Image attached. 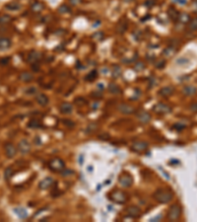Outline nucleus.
Listing matches in <instances>:
<instances>
[{
    "label": "nucleus",
    "instance_id": "f257e3e1",
    "mask_svg": "<svg viewBox=\"0 0 197 222\" xmlns=\"http://www.w3.org/2000/svg\"><path fill=\"white\" fill-rule=\"evenodd\" d=\"M154 198L159 204H168L173 198V194L169 190L165 189H158L153 194Z\"/></svg>",
    "mask_w": 197,
    "mask_h": 222
},
{
    "label": "nucleus",
    "instance_id": "f03ea898",
    "mask_svg": "<svg viewBox=\"0 0 197 222\" xmlns=\"http://www.w3.org/2000/svg\"><path fill=\"white\" fill-rule=\"evenodd\" d=\"M109 197H110V199L111 201H113L114 204H125L126 201H127V197H126V194L123 193V191H111Z\"/></svg>",
    "mask_w": 197,
    "mask_h": 222
},
{
    "label": "nucleus",
    "instance_id": "7ed1b4c3",
    "mask_svg": "<svg viewBox=\"0 0 197 222\" xmlns=\"http://www.w3.org/2000/svg\"><path fill=\"white\" fill-rule=\"evenodd\" d=\"M49 169L53 172H62L65 169L64 161L60 159V158H53L49 162Z\"/></svg>",
    "mask_w": 197,
    "mask_h": 222
},
{
    "label": "nucleus",
    "instance_id": "20e7f679",
    "mask_svg": "<svg viewBox=\"0 0 197 222\" xmlns=\"http://www.w3.org/2000/svg\"><path fill=\"white\" fill-rule=\"evenodd\" d=\"M181 215V207L178 204H173L170 207L168 217L170 221H176Z\"/></svg>",
    "mask_w": 197,
    "mask_h": 222
},
{
    "label": "nucleus",
    "instance_id": "39448f33",
    "mask_svg": "<svg viewBox=\"0 0 197 222\" xmlns=\"http://www.w3.org/2000/svg\"><path fill=\"white\" fill-rule=\"evenodd\" d=\"M118 182H119V185L123 188H128L132 185L133 183V178L131 175L127 174V173H123L122 175L119 176L118 178Z\"/></svg>",
    "mask_w": 197,
    "mask_h": 222
},
{
    "label": "nucleus",
    "instance_id": "423d86ee",
    "mask_svg": "<svg viewBox=\"0 0 197 222\" xmlns=\"http://www.w3.org/2000/svg\"><path fill=\"white\" fill-rule=\"evenodd\" d=\"M153 111L158 115H166L172 112V108L163 103H158L153 107Z\"/></svg>",
    "mask_w": 197,
    "mask_h": 222
},
{
    "label": "nucleus",
    "instance_id": "0eeeda50",
    "mask_svg": "<svg viewBox=\"0 0 197 222\" xmlns=\"http://www.w3.org/2000/svg\"><path fill=\"white\" fill-rule=\"evenodd\" d=\"M4 149H5L6 156L8 157L9 159L16 156V154L18 152V148L13 143H11V142H7V143L4 145Z\"/></svg>",
    "mask_w": 197,
    "mask_h": 222
},
{
    "label": "nucleus",
    "instance_id": "6e6552de",
    "mask_svg": "<svg viewBox=\"0 0 197 222\" xmlns=\"http://www.w3.org/2000/svg\"><path fill=\"white\" fill-rule=\"evenodd\" d=\"M131 149L135 152H144L148 149V143L145 141H135L131 144Z\"/></svg>",
    "mask_w": 197,
    "mask_h": 222
},
{
    "label": "nucleus",
    "instance_id": "1a4fd4ad",
    "mask_svg": "<svg viewBox=\"0 0 197 222\" xmlns=\"http://www.w3.org/2000/svg\"><path fill=\"white\" fill-rule=\"evenodd\" d=\"M18 150L22 154H27L31 151V143L27 140V139H22L18 143Z\"/></svg>",
    "mask_w": 197,
    "mask_h": 222
},
{
    "label": "nucleus",
    "instance_id": "9d476101",
    "mask_svg": "<svg viewBox=\"0 0 197 222\" xmlns=\"http://www.w3.org/2000/svg\"><path fill=\"white\" fill-rule=\"evenodd\" d=\"M126 213H127V216L131 217V218H137L140 216L141 214V209L139 207H137L135 205L129 206L126 209Z\"/></svg>",
    "mask_w": 197,
    "mask_h": 222
},
{
    "label": "nucleus",
    "instance_id": "9b49d317",
    "mask_svg": "<svg viewBox=\"0 0 197 222\" xmlns=\"http://www.w3.org/2000/svg\"><path fill=\"white\" fill-rule=\"evenodd\" d=\"M53 179L50 178V177H46L43 180H42L39 184V188L40 190H47L53 185Z\"/></svg>",
    "mask_w": 197,
    "mask_h": 222
},
{
    "label": "nucleus",
    "instance_id": "f8f14e48",
    "mask_svg": "<svg viewBox=\"0 0 197 222\" xmlns=\"http://www.w3.org/2000/svg\"><path fill=\"white\" fill-rule=\"evenodd\" d=\"M137 118H138V120L142 123H148L151 120L152 116L148 112L145 111H140L138 114H137Z\"/></svg>",
    "mask_w": 197,
    "mask_h": 222
},
{
    "label": "nucleus",
    "instance_id": "ddd939ff",
    "mask_svg": "<svg viewBox=\"0 0 197 222\" xmlns=\"http://www.w3.org/2000/svg\"><path fill=\"white\" fill-rule=\"evenodd\" d=\"M118 111L122 114H125V115H131L133 113H135V109L133 108L132 106H130V105H127V104H120L119 106H118Z\"/></svg>",
    "mask_w": 197,
    "mask_h": 222
},
{
    "label": "nucleus",
    "instance_id": "4468645a",
    "mask_svg": "<svg viewBox=\"0 0 197 222\" xmlns=\"http://www.w3.org/2000/svg\"><path fill=\"white\" fill-rule=\"evenodd\" d=\"M59 109H60V112L64 115H70L73 112V106L67 102L62 103L60 105V107H59Z\"/></svg>",
    "mask_w": 197,
    "mask_h": 222
},
{
    "label": "nucleus",
    "instance_id": "2eb2a0df",
    "mask_svg": "<svg viewBox=\"0 0 197 222\" xmlns=\"http://www.w3.org/2000/svg\"><path fill=\"white\" fill-rule=\"evenodd\" d=\"M36 101L37 103H38L40 106H46L48 104V97L46 95V94H38V95L36 96Z\"/></svg>",
    "mask_w": 197,
    "mask_h": 222
},
{
    "label": "nucleus",
    "instance_id": "dca6fc26",
    "mask_svg": "<svg viewBox=\"0 0 197 222\" xmlns=\"http://www.w3.org/2000/svg\"><path fill=\"white\" fill-rule=\"evenodd\" d=\"M173 92H174V88L173 86H166V87H163L160 90L159 94L163 97H169L170 95H173Z\"/></svg>",
    "mask_w": 197,
    "mask_h": 222
},
{
    "label": "nucleus",
    "instance_id": "f3484780",
    "mask_svg": "<svg viewBox=\"0 0 197 222\" xmlns=\"http://www.w3.org/2000/svg\"><path fill=\"white\" fill-rule=\"evenodd\" d=\"M11 47V41L8 38H0V51H6Z\"/></svg>",
    "mask_w": 197,
    "mask_h": 222
},
{
    "label": "nucleus",
    "instance_id": "a211bd4d",
    "mask_svg": "<svg viewBox=\"0 0 197 222\" xmlns=\"http://www.w3.org/2000/svg\"><path fill=\"white\" fill-rule=\"evenodd\" d=\"M40 54H39L38 51H31L29 54V55H28V61L30 62V63H36V62H38L39 60H40Z\"/></svg>",
    "mask_w": 197,
    "mask_h": 222
},
{
    "label": "nucleus",
    "instance_id": "6ab92c4d",
    "mask_svg": "<svg viewBox=\"0 0 197 222\" xmlns=\"http://www.w3.org/2000/svg\"><path fill=\"white\" fill-rule=\"evenodd\" d=\"M14 212L20 219H26L28 217V211L24 207H16L14 208Z\"/></svg>",
    "mask_w": 197,
    "mask_h": 222
},
{
    "label": "nucleus",
    "instance_id": "aec40b11",
    "mask_svg": "<svg viewBox=\"0 0 197 222\" xmlns=\"http://www.w3.org/2000/svg\"><path fill=\"white\" fill-rule=\"evenodd\" d=\"M183 93L186 96H193L197 93V88L194 86H185L183 89Z\"/></svg>",
    "mask_w": 197,
    "mask_h": 222
},
{
    "label": "nucleus",
    "instance_id": "412c9836",
    "mask_svg": "<svg viewBox=\"0 0 197 222\" xmlns=\"http://www.w3.org/2000/svg\"><path fill=\"white\" fill-rule=\"evenodd\" d=\"M20 79L23 82L28 83V82L33 81V79H34V75H33L31 72H27V71H25V72H22L20 74Z\"/></svg>",
    "mask_w": 197,
    "mask_h": 222
},
{
    "label": "nucleus",
    "instance_id": "4be33fe9",
    "mask_svg": "<svg viewBox=\"0 0 197 222\" xmlns=\"http://www.w3.org/2000/svg\"><path fill=\"white\" fill-rule=\"evenodd\" d=\"M28 126L30 129H42L43 127V125L40 123V122L39 119H33L29 122L28 123Z\"/></svg>",
    "mask_w": 197,
    "mask_h": 222
},
{
    "label": "nucleus",
    "instance_id": "5701e85b",
    "mask_svg": "<svg viewBox=\"0 0 197 222\" xmlns=\"http://www.w3.org/2000/svg\"><path fill=\"white\" fill-rule=\"evenodd\" d=\"M169 13V17L172 19L173 21H177L178 17H180V13L174 9V8H170V10L168 11Z\"/></svg>",
    "mask_w": 197,
    "mask_h": 222
},
{
    "label": "nucleus",
    "instance_id": "b1692460",
    "mask_svg": "<svg viewBox=\"0 0 197 222\" xmlns=\"http://www.w3.org/2000/svg\"><path fill=\"white\" fill-rule=\"evenodd\" d=\"M188 29L190 30L191 32H194L197 30V17L193 18L191 20H189L188 22Z\"/></svg>",
    "mask_w": 197,
    "mask_h": 222
},
{
    "label": "nucleus",
    "instance_id": "393cba45",
    "mask_svg": "<svg viewBox=\"0 0 197 222\" xmlns=\"http://www.w3.org/2000/svg\"><path fill=\"white\" fill-rule=\"evenodd\" d=\"M31 8H32V11H34L36 13H39L43 9V4L40 2H35L34 4L32 5Z\"/></svg>",
    "mask_w": 197,
    "mask_h": 222
},
{
    "label": "nucleus",
    "instance_id": "a878e982",
    "mask_svg": "<svg viewBox=\"0 0 197 222\" xmlns=\"http://www.w3.org/2000/svg\"><path fill=\"white\" fill-rule=\"evenodd\" d=\"M11 21H12V18L9 15H1L0 16V25H7Z\"/></svg>",
    "mask_w": 197,
    "mask_h": 222
},
{
    "label": "nucleus",
    "instance_id": "bb28decb",
    "mask_svg": "<svg viewBox=\"0 0 197 222\" xmlns=\"http://www.w3.org/2000/svg\"><path fill=\"white\" fill-rule=\"evenodd\" d=\"M5 7L8 10L17 11V10H19L21 8V5L19 4V3H17V2H12V3H9V4H7Z\"/></svg>",
    "mask_w": 197,
    "mask_h": 222
},
{
    "label": "nucleus",
    "instance_id": "cd10ccee",
    "mask_svg": "<svg viewBox=\"0 0 197 222\" xmlns=\"http://www.w3.org/2000/svg\"><path fill=\"white\" fill-rule=\"evenodd\" d=\"M176 62L177 65L183 66L185 64H187V63H189V59L187 57H185V56H180V57H178L176 60Z\"/></svg>",
    "mask_w": 197,
    "mask_h": 222
},
{
    "label": "nucleus",
    "instance_id": "c85d7f7f",
    "mask_svg": "<svg viewBox=\"0 0 197 222\" xmlns=\"http://www.w3.org/2000/svg\"><path fill=\"white\" fill-rule=\"evenodd\" d=\"M109 90H110V93H113V94H118V93H120V89H119V87H118V86H117L116 84H113V83L110 84V86H109Z\"/></svg>",
    "mask_w": 197,
    "mask_h": 222
},
{
    "label": "nucleus",
    "instance_id": "c756f323",
    "mask_svg": "<svg viewBox=\"0 0 197 222\" xmlns=\"http://www.w3.org/2000/svg\"><path fill=\"white\" fill-rule=\"evenodd\" d=\"M13 176V170H12V168L11 167H8L5 170V172H4V178L8 181V180H10V178L11 177Z\"/></svg>",
    "mask_w": 197,
    "mask_h": 222
},
{
    "label": "nucleus",
    "instance_id": "7c9ffc66",
    "mask_svg": "<svg viewBox=\"0 0 197 222\" xmlns=\"http://www.w3.org/2000/svg\"><path fill=\"white\" fill-rule=\"evenodd\" d=\"M37 92H38V90H37V88H35V87H30V88H28V89L25 91V93L27 94V95H29V96L36 95V93H37Z\"/></svg>",
    "mask_w": 197,
    "mask_h": 222
},
{
    "label": "nucleus",
    "instance_id": "2f4dec72",
    "mask_svg": "<svg viewBox=\"0 0 197 222\" xmlns=\"http://www.w3.org/2000/svg\"><path fill=\"white\" fill-rule=\"evenodd\" d=\"M185 127H186V126H185L184 125H183V123H176V125L173 126V129H176V131L183 130V129H185Z\"/></svg>",
    "mask_w": 197,
    "mask_h": 222
},
{
    "label": "nucleus",
    "instance_id": "473e14b6",
    "mask_svg": "<svg viewBox=\"0 0 197 222\" xmlns=\"http://www.w3.org/2000/svg\"><path fill=\"white\" fill-rule=\"evenodd\" d=\"M178 21L183 22V23H186V22H189V17L187 14H183L181 16L178 17Z\"/></svg>",
    "mask_w": 197,
    "mask_h": 222
},
{
    "label": "nucleus",
    "instance_id": "72a5a7b5",
    "mask_svg": "<svg viewBox=\"0 0 197 222\" xmlns=\"http://www.w3.org/2000/svg\"><path fill=\"white\" fill-rule=\"evenodd\" d=\"M121 74V71H120V68L118 66H114L113 67V75L114 77H117V76H119V75Z\"/></svg>",
    "mask_w": 197,
    "mask_h": 222
},
{
    "label": "nucleus",
    "instance_id": "f704fd0d",
    "mask_svg": "<svg viewBox=\"0 0 197 222\" xmlns=\"http://www.w3.org/2000/svg\"><path fill=\"white\" fill-rule=\"evenodd\" d=\"M58 11L60 13H67V12H70V9H69V7H67L66 5H62L61 7H59Z\"/></svg>",
    "mask_w": 197,
    "mask_h": 222
},
{
    "label": "nucleus",
    "instance_id": "c9c22d12",
    "mask_svg": "<svg viewBox=\"0 0 197 222\" xmlns=\"http://www.w3.org/2000/svg\"><path fill=\"white\" fill-rule=\"evenodd\" d=\"M73 174H74V173H73V171H71V170H63V171L61 172V175H62L63 177L72 176Z\"/></svg>",
    "mask_w": 197,
    "mask_h": 222
},
{
    "label": "nucleus",
    "instance_id": "e433bc0d",
    "mask_svg": "<svg viewBox=\"0 0 197 222\" xmlns=\"http://www.w3.org/2000/svg\"><path fill=\"white\" fill-rule=\"evenodd\" d=\"M96 76H97V72L94 70V71H92V72L88 75V76L86 77V79H87V80H89V78H91L90 80H94V79L96 78Z\"/></svg>",
    "mask_w": 197,
    "mask_h": 222
},
{
    "label": "nucleus",
    "instance_id": "4c0bfd02",
    "mask_svg": "<svg viewBox=\"0 0 197 222\" xmlns=\"http://www.w3.org/2000/svg\"><path fill=\"white\" fill-rule=\"evenodd\" d=\"M191 112H194V113H197V102L196 103H193L190 105V107H189Z\"/></svg>",
    "mask_w": 197,
    "mask_h": 222
},
{
    "label": "nucleus",
    "instance_id": "58836bf2",
    "mask_svg": "<svg viewBox=\"0 0 197 222\" xmlns=\"http://www.w3.org/2000/svg\"><path fill=\"white\" fill-rule=\"evenodd\" d=\"M143 68H144V64L142 62H139L138 64H136V66H135V69L138 70V71L141 70V69H143Z\"/></svg>",
    "mask_w": 197,
    "mask_h": 222
},
{
    "label": "nucleus",
    "instance_id": "ea45409f",
    "mask_svg": "<svg viewBox=\"0 0 197 222\" xmlns=\"http://www.w3.org/2000/svg\"><path fill=\"white\" fill-rule=\"evenodd\" d=\"M69 1L72 5H77V4H79V3H81V0H69Z\"/></svg>",
    "mask_w": 197,
    "mask_h": 222
},
{
    "label": "nucleus",
    "instance_id": "a19ab883",
    "mask_svg": "<svg viewBox=\"0 0 197 222\" xmlns=\"http://www.w3.org/2000/svg\"><path fill=\"white\" fill-rule=\"evenodd\" d=\"M176 2H177V3H180V4H185V3H186V0H176Z\"/></svg>",
    "mask_w": 197,
    "mask_h": 222
},
{
    "label": "nucleus",
    "instance_id": "79ce46f5",
    "mask_svg": "<svg viewBox=\"0 0 197 222\" xmlns=\"http://www.w3.org/2000/svg\"><path fill=\"white\" fill-rule=\"evenodd\" d=\"M162 216L161 215H159V216H157V217H155V218H153V219H151V221H157V220H159L160 218H161Z\"/></svg>",
    "mask_w": 197,
    "mask_h": 222
},
{
    "label": "nucleus",
    "instance_id": "37998d69",
    "mask_svg": "<svg viewBox=\"0 0 197 222\" xmlns=\"http://www.w3.org/2000/svg\"><path fill=\"white\" fill-rule=\"evenodd\" d=\"M100 87V90H103V84H98V88Z\"/></svg>",
    "mask_w": 197,
    "mask_h": 222
}]
</instances>
